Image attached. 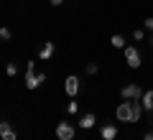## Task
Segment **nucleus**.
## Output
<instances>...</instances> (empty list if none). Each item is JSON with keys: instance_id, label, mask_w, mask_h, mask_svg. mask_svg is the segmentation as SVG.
<instances>
[{"instance_id": "obj_18", "label": "nucleus", "mask_w": 153, "mask_h": 140, "mask_svg": "<svg viewBox=\"0 0 153 140\" xmlns=\"http://www.w3.org/2000/svg\"><path fill=\"white\" fill-rule=\"evenodd\" d=\"M146 31H153V18H146Z\"/></svg>"}, {"instance_id": "obj_16", "label": "nucleus", "mask_w": 153, "mask_h": 140, "mask_svg": "<svg viewBox=\"0 0 153 140\" xmlns=\"http://www.w3.org/2000/svg\"><path fill=\"white\" fill-rule=\"evenodd\" d=\"M133 38H135V41H143V38H146V31H143V28H138V31H133Z\"/></svg>"}, {"instance_id": "obj_6", "label": "nucleus", "mask_w": 153, "mask_h": 140, "mask_svg": "<svg viewBox=\"0 0 153 140\" xmlns=\"http://www.w3.org/2000/svg\"><path fill=\"white\" fill-rule=\"evenodd\" d=\"M64 92L69 94V97H76V94H79V76H76V74H69V76H66Z\"/></svg>"}, {"instance_id": "obj_8", "label": "nucleus", "mask_w": 153, "mask_h": 140, "mask_svg": "<svg viewBox=\"0 0 153 140\" xmlns=\"http://www.w3.org/2000/svg\"><path fill=\"white\" fill-rule=\"evenodd\" d=\"M0 140H18V135H16V130H13V125L10 122H0Z\"/></svg>"}, {"instance_id": "obj_1", "label": "nucleus", "mask_w": 153, "mask_h": 140, "mask_svg": "<svg viewBox=\"0 0 153 140\" xmlns=\"http://www.w3.org/2000/svg\"><path fill=\"white\" fill-rule=\"evenodd\" d=\"M44 81H46V74L36 71V61H28L26 64V89H38Z\"/></svg>"}, {"instance_id": "obj_12", "label": "nucleus", "mask_w": 153, "mask_h": 140, "mask_svg": "<svg viewBox=\"0 0 153 140\" xmlns=\"http://www.w3.org/2000/svg\"><path fill=\"white\" fill-rule=\"evenodd\" d=\"M110 43H112L115 49H125V46H128V41H125V36H123V33H115V36L110 38Z\"/></svg>"}, {"instance_id": "obj_7", "label": "nucleus", "mask_w": 153, "mask_h": 140, "mask_svg": "<svg viewBox=\"0 0 153 140\" xmlns=\"http://www.w3.org/2000/svg\"><path fill=\"white\" fill-rule=\"evenodd\" d=\"M54 51H56V46H54V41H46L41 49H38V61H49L51 56H54Z\"/></svg>"}, {"instance_id": "obj_14", "label": "nucleus", "mask_w": 153, "mask_h": 140, "mask_svg": "<svg viewBox=\"0 0 153 140\" xmlns=\"http://www.w3.org/2000/svg\"><path fill=\"white\" fill-rule=\"evenodd\" d=\"M5 74H8V76H16V74H18V66H16V64H8V66H5Z\"/></svg>"}, {"instance_id": "obj_13", "label": "nucleus", "mask_w": 153, "mask_h": 140, "mask_svg": "<svg viewBox=\"0 0 153 140\" xmlns=\"http://www.w3.org/2000/svg\"><path fill=\"white\" fill-rule=\"evenodd\" d=\"M84 71H87V74H89V76H94V74H97V71H100V66H97V64H94V61H89V64H87V66H84Z\"/></svg>"}, {"instance_id": "obj_19", "label": "nucleus", "mask_w": 153, "mask_h": 140, "mask_svg": "<svg viewBox=\"0 0 153 140\" xmlns=\"http://www.w3.org/2000/svg\"><path fill=\"white\" fill-rule=\"evenodd\" d=\"M143 140H153V130H148V133L143 135Z\"/></svg>"}, {"instance_id": "obj_9", "label": "nucleus", "mask_w": 153, "mask_h": 140, "mask_svg": "<svg viewBox=\"0 0 153 140\" xmlns=\"http://www.w3.org/2000/svg\"><path fill=\"white\" fill-rule=\"evenodd\" d=\"M94 122H97V115L94 112H87V115H82V117H79V127L82 130H89V127H94Z\"/></svg>"}, {"instance_id": "obj_3", "label": "nucleus", "mask_w": 153, "mask_h": 140, "mask_svg": "<svg viewBox=\"0 0 153 140\" xmlns=\"http://www.w3.org/2000/svg\"><path fill=\"white\" fill-rule=\"evenodd\" d=\"M143 92H146V89H143L140 84H135V81H133V84H125V87L120 89V97H123V99H140Z\"/></svg>"}, {"instance_id": "obj_4", "label": "nucleus", "mask_w": 153, "mask_h": 140, "mask_svg": "<svg viewBox=\"0 0 153 140\" xmlns=\"http://www.w3.org/2000/svg\"><path fill=\"white\" fill-rule=\"evenodd\" d=\"M123 54H125V61H128V66H130V69H138V66L143 64L140 51H138L135 46H125V49H123Z\"/></svg>"}, {"instance_id": "obj_10", "label": "nucleus", "mask_w": 153, "mask_h": 140, "mask_svg": "<svg viewBox=\"0 0 153 140\" xmlns=\"http://www.w3.org/2000/svg\"><path fill=\"white\" fill-rule=\"evenodd\" d=\"M140 104H143V110L153 112V89H146V92H143V97H140Z\"/></svg>"}, {"instance_id": "obj_20", "label": "nucleus", "mask_w": 153, "mask_h": 140, "mask_svg": "<svg viewBox=\"0 0 153 140\" xmlns=\"http://www.w3.org/2000/svg\"><path fill=\"white\" fill-rule=\"evenodd\" d=\"M49 3H51V5H54V8H59L61 3H64V0H49Z\"/></svg>"}, {"instance_id": "obj_15", "label": "nucleus", "mask_w": 153, "mask_h": 140, "mask_svg": "<svg viewBox=\"0 0 153 140\" xmlns=\"http://www.w3.org/2000/svg\"><path fill=\"white\" fill-rule=\"evenodd\" d=\"M0 41H10V31H8L5 26L0 28Z\"/></svg>"}, {"instance_id": "obj_2", "label": "nucleus", "mask_w": 153, "mask_h": 140, "mask_svg": "<svg viewBox=\"0 0 153 140\" xmlns=\"http://www.w3.org/2000/svg\"><path fill=\"white\" fill-rule=\"evenodd\" d=\"M115 117H117V122H138V120H135V112H133V102H130V99H123V102L115 107Z\"/></svg>"}, {"instance_id": "obj_11", "label": "nucleus", "mask_w": 153, "mask_h": 140, "mask_svg": "<svg viewBox=\"0 0 153 140\" xmlns=\"http://www.w3.org/2000/svg\"><path fill=\"white\" fill-rule=\"evenodd\" d=\"M100 135H102V140H115L117 138V127H115V125H105V127L100 130Z\"/></svg>"}, {"instance_id": "obj_5", "label": "nucleus", "mask_w": 153, "mask_h": 140, "mask_svg": "<svg viewBox=\"0 0 153 140\" xmlns=\"http://www.w3.org/2000/svg\"><path fill=\"white\" fill-rule=\"evenodd\" d=\"M74 135H76V130H74V125L71 122H59L56 125V138L59 140H74Z\"/></svg>"}, {"instance_id": "obj_17", "label": "nucleus", "mask_w": 153, "mask_h": 140, "mask_svg": "<svg viewBox=\"0 0 153 140\" xmlns=\"http://www.w3.org/2000/svg\"><path fill=\"white\" fill-rule=\"evenodd\" d=\"M76 110H79V104H76V102H69V104H66V112H69V115H76Z\"/></svg>"}, {"instance_id": "obj_21", "label": "nucleus", "mask_w": 153, "mask_h": 140, "mask_svg": "<svg viewBox=\"0 0 153 140\" xmlns=\"http://www.w3.org/2000/svg\"><path fill=\"white\" fill-rule=\"evenodd\" d=\"M151 122H153V117H151Z\"/></svg>"}]
</instances>
